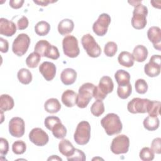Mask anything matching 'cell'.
<instances>
[{"mask_svg":"<svg viewBox=\"0 0 161 161\" xmlns=\"http://www.w3.org/2000/svg\"><path fill=\"white\" fill-rule=\"evenodd\" d=\"M114 78L118 86H125L130 84V75L125 70L119 69L114 74Z\"/></svg>","mask_w":161,"mask_h":161,"instance_id":"d4e9b609","label":"cell"},{"mask_svg":"<svg viewBox=\"0 0 161 161\" xmlns=\"http://www.w3.org/2000/svg\"><path fill=\"white\" fill-rule=\"evenodd\" d=\"M77 94L72 90L67 89L65 91L61 97L62 103L67 107H73L76 104Z\"/></svg>","mask_w":161,"mask_h":161,"instance_id":"d6986e66","label":"cell"},{"mask_svg":"<svg viewBox=\"0 0 161 161\" xmlns=\"http://www.w3.org/2000/svg\"><path fill=\"white\" fill-rule=\"evenodd\" d=\"M26 150V143L22 140L15 141L12 145V150L16 155H21L25 152Z\"/></svg>","mask_w":161,"mask_h":161,"instance_id":"d590c367","label":"cell"},{"mask_svg":"<svg viewBox=\"0 0 161 161\" xmlns=\"http://www.w3.org/2000/svg\"><path fill=\"white\" fill-rule=\"evenodd\" d=\"M148 40L152 43L155 49L161 50V30L158 26H151L147 31Z\"/></svg>","mask_w":161,"mask_h":161,"instance_id":"9a60e30c","label":"cell"},{"mask_svg":"<svg viewBox=\"0 0 161 161\" xmlns=\"http://www.w3.org/2000/svg\"><path fill=\"white\" fill-rule=\"evenodd\" d=\"M16 32V26L14 22L6 18L0 19V33L6 36H11Z\"/></svg>","mask_w":161,"mask_h":161,"instance_id":"e0dca14e","label":"cell"},{"mask_svg":"<svg viewBox=\"0 0 161 161\" xmlns=\"http://www.w3.org/2000/svg\"><path fill=\"white\" fill-rule=\"evenodd\" d=\"M0 47H1V52L2 53H6L8 51L9 49V43L8 42L3 38H0Z\"/></svg>","mask_w":161,"mask_h":161,"instance_id":"7dc6e473","label":"cell"},{"mask_svg":"<svg viewBox=\"0 0 161 161\" xmlns=\"http://www.w3.org/2000/svg\"><path fill=\"white\" fill-rule=\"evenodd\" d=\"M62 48L64 54L70 58L77 57L80 53L78 40L72 35H67L64 38Z\"/></svg>","mask_w":161,"mask_h":161,"instance_id":"52a82bcc","label":"cell"},{"mask_svg":"<svg viewBox=\"0 0 161 161\" xmlns=\"http://www.w3.org/2000/svg\"><path fill=\"white\" fill-rule=\"evenodd\" d=\"M9 150V143L6 139L4 138H0V153L2 156L6 155Z\"/></svg>","mask_w":161,"mask_h":161,"instance_id":"ee69618b","label":"cell"},{"mask_svg":"<svg viewBox=\"0 0 161 161\" xmlns=\"http://www.w3.org/2000/svg\"><path fill=\"white\" fill-rule=\"evenodd\" d=\"M41 56L34 52L31 53L26 59V64L29 68H35L38 65L40 61Z\"/></svg>","mask_w":161,"mask_h":161,"instance_id":"836d02e7","label":"cell"},{"mask_svg":"<svg viewBox=\"0 0 161 161\" xmlns=\"http://www.w3.org/2000/svg\"><path fill=\"white\" fill-rule=\"evenodd\" d=\"M60 119L58 117L55 116H48L45 118V121H44V124L45 127L49 130H51V129L52 128V127L57 124L58 122H60Z\"/></svg>","mask_w":161,"mask_h":161,"instance_id":"60d3db41","label":"cell"},{"mask_svg":"<svg viewBox=\"0 0 161 161\" xmlns=\"http://www.w3.org/2000/svg\"><path fill=\"white\" fill-rule=\"evenodd\" d=\"M74 28V23L72 19H64L58 25V31L61 35H67L70 33Z\"/></svg>","mask_w":161,"mask_h":161,"instance_id":"44dd1931","label":"cell"},{"mask_svg":"<svg viewBox=\"0 0 161 161\" xmlns=\"http://www.w3.org/2000/svg\"><path fill=\"white\" fill-rule=\"evenodd\" d=\"M81 43L89 57L96 58L100 56L101 48L91 34L87 33L84 35L81 38Z\"/></svg>","mask_w":161,"mask_h":161,"instance_id":"8992f818","label":"cell"},{"mask_svg":"<svg viewBox=\"0 0 161 161\" xmlns=\"http://www.w3.org/2000/svg\"><path fill=\"white\" fill-rule=\"evenodd\" d=\"M30 140L36 146L45 145L49 140L48 134L40 128H35L29 133Z\"/></svg>","mask_w":161,"mask_h":161,"instance_id":"5bb4252c","label":"cell"},{"mask_svg":"<svg viewBox=\"0 0 161 161\" xmlns=\"http://www.w3.org/2000/svg\"><path fill=\"white\" fill-rule=\"evenodd\" d=\"M51 131L53 135L58 139H63L67 135V129L61 121L55 124Z\"/></svg>","mask_w":161,"mask_h":161,"instance_id":"f1b7e54d","label":"cell"},{"mask_svg":"<svg viewBox=\"0 0 161 161\" xmlns=\"http://www.w3.org/2000/svg\"><path fill=\"white\" fill-rule=\"evenodd\" d=\"M132 55L134 60H136L138 62H144L148 56V50L145 46L138 45L134 48Z\"/></svg>","mask_w":161,"mask_h":161,"instance_id":"7402d4cb","label":"cell"},{"mask_svg":"<svg viewBox=\"0 0 161 161\" xmlns=\"http://www.w3.org/2000/svg\"><path fill=\"white\" fill-rule=\"evenodd\" d=\"M111 17L108 14H101L92 25V30L94 33L99 36L105 35L108 31V28L111 23Z\"/></svg>","mask_w":161,"mask_h":161,"instance_id":"30bf717a","label":"cell"},{"mask_svg":"<svg viewBox=\"0 0 161 161\" xmlns=\"http://www.w3.org/2000/svg\"><path fill=\"white\" fill-rule=\"evenodd\" d=\"M47 160H62V159L57 155H52Z\"/></svg>","mask_w":161,"mask_h":161,"instance_id":"681fc988","label":"cell"},{"mask_svg":"<svg viewBox=\"0 0 161 161\" xmlns=\"http://www.w3.org/2000/svg\"><path fill=\"white\" fill-rule=\"evenodd\" d=\"M101 125L108 135L111 136L119 133L123 128L122 123L118 115L108 113L101 120Z\"/></svg>","mask_w":161,"mask_h":161,"instance_id":"6da1fadb","label":"cell"},{"mask_svg":"<svg viewBox=\"0 0 161 161\" xmlns=\"http://www.w3.org/2000/svg\"><path fill=\"white\" fill-rule=\"evenodd\" d=\"M24 2L23 0H10L9 4L13 9H19L22 7Z\"/></svg>","mask_w":161,"mask_h":161,"instance_id":"bcb514c9","label":"cell"},{"mask_svg":"<svg viewBox=\"0 0 161 161\" xmlns=\"http://www.w3.org/2000/svg\"><path fill=\"white\" fill-rule=\"evenodd\" d=\"M14 100L8 94H2L0 97V109L3 111H7L13 108Z\"/></svg>","mask_w":161,"mask_h":161,"instance_id":"484cf974","label":"cell"},{"mask_svg":"<svg viewBox=\"0 0 161 161\" xmlns=\"http://www.w3.org/2000/svg\"><path fill=\"white\" fill-rule=\"evenodd\" d=\"M148 14V8L140 4L135 6L131 18V25L136 30H142L147 25V16Z\"/></svg>","mask_w":161,"mask_h":161,"instance_id":"277c9868","label":"cell"},{"mask_svg":"<svg viewBox=\"0 0 161 161\" xmlns=\"http://www.w3.org/2000/svg\"><path fill=\"white\" fill-rule=\"evenodd\" d=\"M114 84L111 78L109 76H103L101 78L97 86H95L93 97L96 100H103L108 94L113 91Z\"/></svg>","mask_w":161,"mask_h":161,"instance_id":"7a4b0ae2","label":"cell"},{"mask_svg":"<svg viewBox=\"0 0 161 161\" xmlns=\"http://www.w3.org/2000/svg\"><path fill=\"white\" fill-rule=\"evenodd\" d=\"M91 138V126L89 122L82 121L77 126L74 138L76 143L79 145H86Z\"/></svg>","mask_w":161,"mask_h":161,"instance_id":"5b68a950","label":"cell"},{"mask_svg":"<svg viewBox=\"0 0 161 161\" xmlns=\"http://www.w3.org/2000/svg\"><path fill=\"white\" fill-rule=\"evenodd\" d=\"M75 149L70 142L67 139H62L58 143L59 152L66 157L72 155L75 152Z\"/></svg>","mask_w":161,"mask_h":161,"instance_id":"ffe728a7","label":"cell"},{"mask_svg":"<svg viewBox=\"0 0 161 161\" xmlns=\"http://www.w3.org/2000/svg\"><path fill=\"white\" fill-rule=\"evenodd\" d=\"M51 44L45 40L38 41L35 46V52L38 53L41 57H45Z\"/></svg>","mask_w":161,"mask_h":161,"instance_id":"4dcf8cb0","label":"cell"},{"mask_svg":"<svg viewBox=\"0 0 161 161\" xmlns=\"http://www.w3.org/2000/svg\"><path fill=\"white\" fill-rule=\"evenodd\" d=\"M35 4H37L39 6H47L49 3H52L56 2V1H50V0H40V1H33Z\"/></svg>","mask_w":161,"mask_h":161,"instance_id":"c3c4849f","label":"cell"},{"mask_svg":"<svg viewBox=\"0 0 161 161\" xmlns=\"http://www.w3.org/2000/svg\"><path fill=\"white\" fill-rule=\"evenodd\" d=\"M128 3H129L131 5H132L133 6H134V7L138 6V5L140 4H142V1H128Z\"/></svg>","mask_w":161,"mask_h":161,"instance_id":"f907efd6","label":"cell"},{"mask_svg":"<svg viewBox=\"0 0 161 161\" xmlns=\"http://www.w3.org/2000/svg\"><path fill=\"white\" fill-rule=\"evenodd\" d=\"M50 30V24L45 21L38 22L35 26V31L39 36L47 35Z\"/></svg>","mask_w":161,"mask_h":161,"instance_id":"f546056e","label":"cell"},{"mask_svg":"<svg viewBox=\"0 0 161 161\" xmlns=\"http://www.w3.org/2000/svg\"><path fill=\"white\" fill-rule=\"evenodd\" d=\"M132 87L131 84L125 86H118L117 89V94L122 99H127L131 94Z\"/></svg>","mask_w":161,"mask_h":161,"instance_id":"d6a6232c","label":"cell"},{"mask_svg":"<svg viewBox=\"0 0 161 161\" xmlns=\"http://www.w3.org/2000/svg\"><path fill=\"white\" fill-rule=\"evenodd\" d=\"M119 64L126 67H131L134 64V58L132 54L128 52H121L118 57Z\"/></svg>","mask_w":161,"mask_h":161,"instance_id":"603a6c76","label":"cell"},{"mask_svg":"<svg viewBox=\"0 0 161 161\" xmlns=\"http://www.w3.org/2000/svg\"><path fill=\"white\" fill-rule=\"evenodd\" d=\"M39 71L47 81L52 80L56 74V66L50 62H43L39 66Z\"/></svg>","mask_w":161,"mask_h":161,"instance_id":"2e32d148","label":"cell"},{"mask_svg":"<svg viewBox=\"0 0 161 161\" xmlns=\"http://www.w3.org/2000/svg\"><path fill=\"white\" fill-rule=\"evenodd\" d=\"M28 24H29V21L28 18L26 16H23L18 21L17 26L18 30H23L26 29L28 27Z\"/></svg>","mask_w":161,"mask_h":161,"instance_id":"f6af8a7d","label":"cell"},{"mask_svg":"<svg viewBox=\"0 0 161 161\" xmlns=\"http://www.w3.org/2000/svg\"><path fill=\"white\" fill-rule=\"evenodd\" d=\"M151 149L154 153L160 154L161 153V138H156L153 140L151 143Z\"/></svg>","mask_w":161,"mask_h":161,"instance_id":"7bdbcfd3","label":"cell"},{"mask_svg":"<svg viewBox=\"0 0 161 161\" xmlns=\"http://www.w3.org/2000/svg\"><path fill=\"white\" fill-rule=\"evenodd\" d=\"M69 161L70 160H79V161H85L86 159L85 153L80 150L75 148V152L70 157H67Z\"/></svg>","mask_w":161,"mask_h":161,"instance_id":"b9f144b4","label":"cell"},{"mask_svg":"<svg viewBox=\"0 0 161 161\" xmlns=\"http://www.w3.org/2000/svg\"><path fill=\"white\" fill-rule=\"evenodd\" d=\"M160 102L158 101H150L147 109L149 116L156 117L160 114Z\"/></svg>","mask_w":161,"mask_h":161,"instance_id":"1f68e13d","label":"cell"},{"mask_svg":"<svg viewBox=\"0 0 161 161\" xmlns=\"http://www.w3.org/2000/svg\"><path fill=\"white\" fill-rule=\"evenodd\" d=\"M104 103L101 100H96L91 107V113L96 117H99L103 114L104 112Z\"/></svg>","mask_w":161,"mask_h":161,"instance_id":"e575fe53","label":"cell"},{"mask_svg":"<svg viewBox=\"0 0 161 161\" xmlns=\"http://www.w3.org/2000/svg\"><path fill=\"white\" fill-rule=\"evenodd\" d=\"M150 101L148 99L135 97L128 103V111L133 114L145 113Z\"/></svg>","mask_w":161,"mask_h":161,"instance_id":"7c38bea8","label":"cell"},{"mask_svg":"<svg viewBox=\"0 0 161 161\" xmlns=\"http://www.w3.org/2000/svg\"><path fill=\"white\" fill-rule=\"evenodd\" d=\"M30 43V38L27 34H19L13 42V52L19 57L23 56L27 52Z\"/></svg>","mask_w":161,"mask_h":161,"instance_id":"ba28073f","label":"cell"},{"mask_svg":"<svg viewBox=\"0 0 161 161\" xmlns=\"http://www.w3.org/2000/svg\"><path fill=\"white\" fill-rule=\"evenodd\" d=\"M25 131L24 120L19 117H14L9 122V132L11 136L20 138L23 136Z\"/></svg>","mask_w":161,"mask_h":161,"instance_id":"4fadbf2b","label":"cell"},{"mask_svg":"<svg viewBox=\"0 0 161 161\" xmlns=\"http://www.w3.org/2000/svg\"><path fill=\"white\" fill-rule=\"evenodd\" d=\"M17 77L19 81L23 84H28L32 80V74L31 72L25 68H22L18 72Z\"/></svg>","mask_w":161,"mask_h":161,"instance_id":"83f0119b","label":"cell"},{"mask_svg":"<svg viewBox=\"0 0 161 161\" xmlns=\"http://www.w3.org/2000/svg\"><path fill=\"white\" fill-rule=\"evenodd\" d=\"M135 87L136 91L141 94L146 93L148 90V84L143 79H137L135 82Z\"/></svg>","mask_w":161,"mask_h":161,"instance_id":"f35d334b","label":"cell"},{"mask_svg":"<svg viewBox=\"0 0 161 161\" xmlns=\"http://www.w3.org/2000/svg\"><path fill=\"white\" fill-rule=\"evenodd\" d=\"M47 58L53 59V60H57L60 57V53L58 52V50L57 47L51 45L47 50L45 56Z\"/></svg>","mask_w":161,"mask_h":161,"instance_id":"ab89813d","label":"cell"},{"mask_svg":"<svg viewBox=\"0 0 161 161\" xmlns=\"http://www.w3.org/2000/svg\"><path fill=\"white\" fill-rule=\"evenodd\" d=\"M144 128L148 131H154L158 129L160 125L159 119L156 117L148 116L146 117L143 122Z\"/></svg>","mask_w":161,"mask_h":161,"instance_id":"4316f807","label":"cell"},{"mask_svg":"<svg viewBox=\"0 0 161 161\" xmlns=\"http://www.w3.org/2000/svg\"><path fill=\"white\" fill-rule=\"evenodd\" d=\"M95 85L90 82L83 84L79 89L76 104L80 108H86L93 97Z\"/></svg>","mask_w":161,"mask_h":161,"instance_id":"3957f363","label":"cell"},{"mask_svg":"<svg viewBox=\"0 0 161 161\" xmlns=\"http://www.w3.org/2000/svg\"><path fill=\"white\" fill-rule=\"evenodd\" d=\"M129 146V138L125 135H119L113 139L110 148L113 153L119 155L127 153Z\"/></svg>","mask_w":161,"mask_h":161,"instance_id":"9c48e42d","label":"cell"},{"mask_svg":"<svg viewBox=\"0 0 161 161\" xmlns=\"http://www.w3.org/2000/svg\"><path fill=\"white\" fill-rule=\"evenodd\" d=\"M118 50V46L114 42H108L104 48V53L107 57H113Z\"/></svg>","mask_w":161,"mask_h":161,"instance_id":"8d00e7d4","label":"cell"},{"mask_svg":"<svg viewBox=\"0 0 161 161\" xmlns=\"http://www.w3.org/2000/svg\"><path fill=\"white\" fill-rule=\"evenodd\" d=\"M77 79L76 71L71 68H67L62 70L60 74V79L62 83L66 86L74 84Z\"/></svg>","mask_w":161,"mask_h":161,"instance_id":"ac0fdd59","label":"cell"},{"mask_svg":"<svg viewBox=\"0 0 161 161\" xmlns=\"http://www.w3.org/2000/svg\"><path fill=\"white\" fill-rule=\"evenodd\" d=\"M139 156L143 161H151L154 158V153L149 147H143L140 150Z\"/></svg>","mask_w":161,"mask_h":161,"instance_id":"74e56055","label":"cell"},{"mask_svg":"<svg viewBox=\"0 0 161 161\" xmlns=\"http://www.w3.org/2000/svg\"><path fill=\"white\" fill-rule=\"evenodd\" d=\"M161 57L160 55H152L149 62L145 65L144 72L147 75L150 77L158 76L161 70Z\"/></svg>","mask_w":161,"mask_h":161,"instance_id":"8fae6325","label":"cell"},{"mask_svg":"<svg viewBox=\"0 0 161 161\" xmlns=\"http://www.w3.org/2000/svg\"><path fill=\"white\" fill-rule=\"evenodd\" d=\"M44 108L47 113L53 114L60 111L61 104L57 99L50 98L45 101L44 104Z\"/></svg>","mask_w":161,"mask_h":161,"instance_id":"cb8c5ba5","label":"cell"}]
</instances>
